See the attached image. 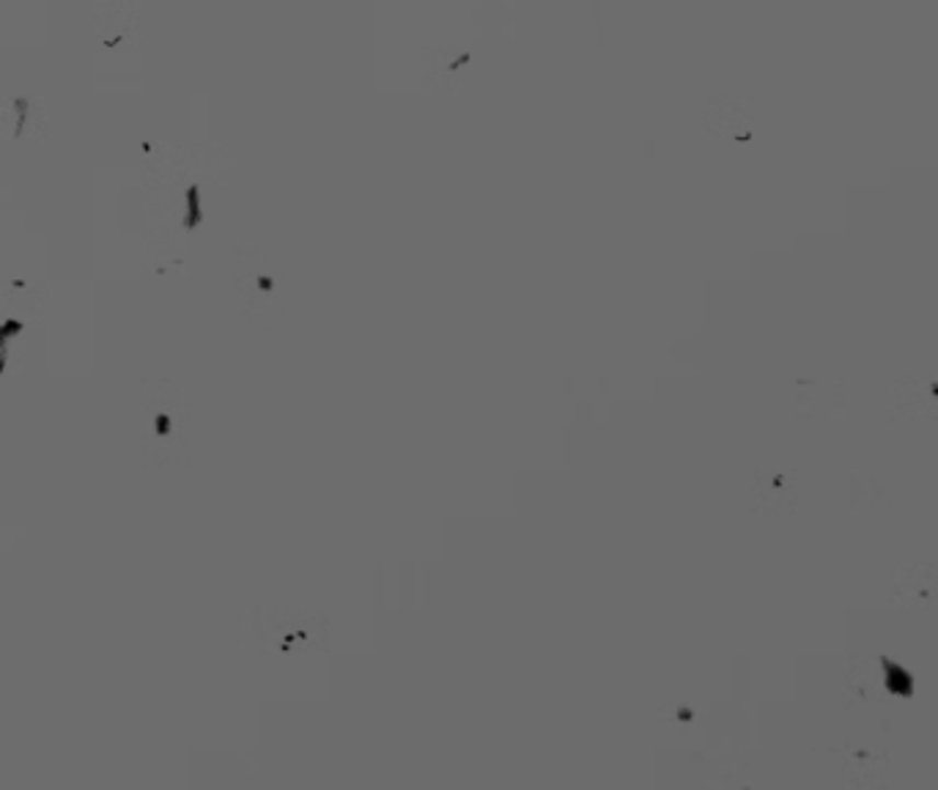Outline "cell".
Returning a JSON list of instances; mask_svg holds the SVG:
<instances>
[{"mask_svg":"<svg viewBox=\"0 0 938 790\" xmlns=\"http://www.w3.org/2000/svg\"><path fill=\"white\" fill-rule=\"evenodd\" d=\"M144 410L151 432L146 434L144 456L151 467L173 465L184 456L187 445L190 404L184 381L176 376H151L144 381Z\"/></svg>","mask_w":938,"mask_h":790,"instance_id":"2","label":"cell"},{"mask_svg":"<svg viewBox=\"0 0 938 790\" xmlns=\"http://www.w3.org/2000/svg\"><path fill=\"white\" fill-rule=\"evenodd\" d=\"M316 620H321V615H299L294 612V609H288V612L259 615V629H255V634L266 637V640H275L272 648L283 651V642H288V645H291V642H313V637L319 634V631H316Z\"/></svg>","mask_w":938,"mask_h":790,"instance_id":"3","label":"cell"},{"mask_svg":"<svg viewBox=\"0 0 938 790\" xmlns=\"http://www.w3.org/2000/svg\"><path fill=\"white\" fill-rule=\"evenodd\" d=\"M283 313V250L275 242L242 239L233 266V316L248 324H281Z\"/></svg>","mask_w":938,"mask_h":790,"instance_id":"1","label":"cell"},{"mask_svg":"<svg viewBox=\"0 0 938 790\" xmlns=\"http://www.w3.org/2000/svg\"><path fill=\"white\" fill-rule=\"evenodd\" d=\"M752 494L757 505H763L771 514H785L793 505V472L785 470H760L752 476Z\"/></svg>","mask_w":938,"mask_h":790,"instance_id":"4","label":"cell"}]
</instances>
